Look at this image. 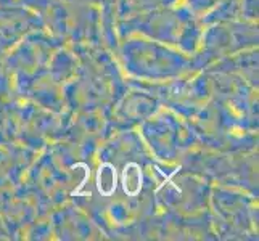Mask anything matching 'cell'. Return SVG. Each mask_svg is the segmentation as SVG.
Wrapping results in <instances>:
<instances>
[{"instance_id": "1", "label": "cell", "mask_w": 259, "mask_h": 241, "mask_svg": "<svg viewBox=\"0 0 259 241\" xmlns=\"http://www.w3.org/2000/svg\"><path fill=\"white\" fill-rule=\"evenodd\" d=\"M144 183V174L137 163H129L122 171V188L129 196H137Z\"/></svg>"}, {"instance_id": "2", "label": "cell", "mask_w": 259, "mask_h": 241, "mask_svg": "<svg viewBox=\"0 0 259 241\" xmlns=\"http://www.w3.org/2000/svg\"><path fill=\"white\" fill-rule=\"evenodd\" d=\"M116 185H118V174L116 167L110 163H105L98 169L97 174V188L103 196H110L114 193Z\"/></svg>"}]
</instances>
